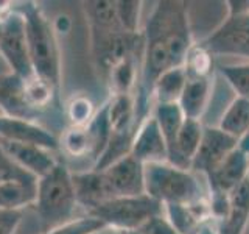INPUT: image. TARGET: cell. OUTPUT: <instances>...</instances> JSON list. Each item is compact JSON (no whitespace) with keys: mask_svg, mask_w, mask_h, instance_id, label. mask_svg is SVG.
Wrapping results in <instances>:
<instances>
[{"mask_svg":"<svg viewBox=\"0 0 249 234\" xmlns=\"http://www.w3.org/2000/svg\"><path fill=\"white\" fill-rule=\"evenodd\" d=\"M192 31L184 2L163 0L156 5L143 31V50L140 59L137 111L140 122L150 114L151 89L168 69L184 66L192 49Z\"/></svg>","mask_w":249,"mask_h":234,"instance_id":"cell-1","label":"cell"},{"mask_svg":"<svg viewBox=\"0 0 249 234\" xmlns=\"http://www.w3.org/2000/svg\"><path fill=\"white\" fill-rule=\"evenodd\" d=\"M25 19L28 53L33 72L58 92L61 86V50L52 20L36 3H22L19 8Z\"/></svg>","mask_w":249,"mask_h":234,"instance_id":"cell-2","label":"cell"},{"mask_svg":"<svg viewBox=\"0 0 249 234\" xmlns=\"http://www.w3.org/2000/svg\"><path fill=\"white\" fill-rule=\"evenodd\" d=\"M35 209L41 218L42 233L69 223L80 217L72 181V170L59 162L50 174L37 179Z\"/></svg>","mask_w":249,"mask_h":234,"instance_id":"cell-3","label":"cell"},{"mask_svg":"<svg viewBox=\"0 0 249 234\" xmlns=\"http://www.w3.org/2000/svg\"><path fill=\"white\" fill-rule=\"evenodd\" d=\"M145 194L162 205H189L202 198V189L196 174L167 162L143 166Z\"/></svg>","mask_w":249,"mask_h":234,"instance_id":"cell-4","label":"cell"},{"mask_svg":"<svg viewBox=\"0 0 249 234\" xmlns=\"http://www.w3.org/2000/svg\"><path fill=\"white\" fill-rule=\"evenodd\" d=\"M159 214H163V205L145 194L139 197L112 198L92 209L88 215L95 217L124 234H131L137 233L150 218Z\"/></svg>","mask_w":249,"mask_h":234,"instance_id":"cell-5","label":"cell"},{"mask_svg":"<svg viewBox=\"0 0 249 234\" xmlns=\"http://www.w3.org/2000/svg\"><path fill=\"white\" fill-rule=\"evenodd\" d=\"M210 55L249 61V6L231 8L229 16L199 44Z\"/></svg>","mask_w":249,"mask_h":234,"instance_id":"cell-6","label":"cell"},{"mask_svg":"<svg viewBox=\"0 0 249 234\" xmlns=\"http://www.w3.org/2000/svg\"><path fill=\"white\" fill-rule=\"evenodd\" d=\"M0 19H2L0 55L11 69V74L28 80L35 75V72L28 53L25 19L19 10H13V8L0 16Z\"/></svg>","mask_w":249,"mask_h":234,"instance_id":"cell-7","label":"cell"},{"mask_svg":"<svg viewBox=\"0 0 249 234\" xmlns=\"http://www.w3.org/2000/svg\"><path fill=\"white\" fill-rule=\"evenodd\" d=\"M240 145L237 139L229 136L218 127H206L196 155L190 164L193 174H201L206 178L212 175L215 169L228 158V156Z\"/></svg>","mask_w":249,"mask_h":234,"instance_id":"cell-8","label":"cell"},{"mask_svg":"<svg viewBox=\"0 0 249 234\" xmlns=\"http://www.w3.org/2000/svg\"><path fill=\"white\" fill-rule=\"evenodd\" d=\"M0 139L20 144H33L52 152H56L59 148V139L36 120L10 117L5 114H0Z\"/></svg>","mask_w":249,"mask_h":234,"instance_id":"cell-9","label":"cell"},{"mask_svg":"<svg viewBox=\"0 0 249 234\" xmlns=\"http://www.w3.org/2000/svg\"><path fill=\"white\" fill-rule=\"evenodd\" d=\"M131 156L139 162H142L143 166L145 164L168 161V147L165 137H163L159 125L151 113L139 123L134 133Z\"/></svg>","mask_w":249,"mask_h":234,"instance_id":"cell-10","label":"cell"},{"mask_svg":"<svg viewBox=\"0 0 249 234\" xmlns=\"http://www.w3.org/2000/svg\"><path fill=\"white\" fill-rule=\"evenodd\" d=\"M105 174L114 198L117 197H139L145 195V174L143 164L131 155L115 161L105 170Z\"/></svg>","mask_w":249,"mask_h":234,"instance_id":"cell-11","label":"cell"},{"mask_svg":"<svg viewBox=\"0 0 249 234\" xmlns=\"http://www.w3.org/2000/svg\"><path fill=\"white\" fill-rule=\"evenodd\" d=\"M0 147L13 159V162H16L20 169L28 172L30 175H33L37 179L50 174L59 164L54 152L33 144H20L0 139Z\"/></svg>","mask_w":249,"mask_h":234,"instance_id":"cell-12","label":"cell"},{"mask_svg":"<svg viewBox=\"0 0 249 234\" xmlns=\"http://www.w3.org/2000/svg\"><path fill=\"white\" fill-rule=\"evenodd\" d=\"M72 181L76 201L84 211V214H89L92 209L114 198L111 186H109L103 172L93 169L84 172H72Z\"/></svg>","mask_w":249,"mask_h":234,"instance_id":"cell-13","label":"cell"},{"mask_svg":"<svg viewBox=\"0 0 249 234\" xmlns=\"http://www.w3.org/2000/svg\"><path fill=\"white\" fill-rule=\"evenodd\" d=\"M249 176V155L240 145L207 176L210 192L231 194Z\"/></svg>","mask_w":249,"mask_h":234,"instance_id":"cell-14","label":"cell"},{"mask_svg":"<svg viewBox=\"0 0 249 234\" xmlns=\"http://www.w3.org/2000/svg\"><path fill=\"white\" fill-rule=\"evenodd\" d=\"M249 223V176L229 194V209L221 222L215 223L216 234H245Z\"/></svg>","mask_w":249,"mask_h":234,"instance_id":"cell-15","label":"cell"},{"mask_svg":"<svg viewBox=\"0 0 249 234\" xmlns=\"http://www.w3.org/2000/svg\"><path fill=\"white\" fill-rule=\"evenodd\" d=\"M202 133H204V125L201 120L185 119L178 133L175 145L168 153V162L176 167L190 170V164L201 144Z\"/></svg>","mask_w":249,"mask_h":234,"instance_id":"cell-16","label":"cell"},{"mask_svg":"<svg viewBox=\"0 0 249 234\" xmlns=\"http://www.w3.org/2000/svg\"><path fill=\"white\" fill-rule=\"evenodd\" d=\"M0 109L5 116L35 120L37 111H35L25 100L23 78L11 72L0 77Z\"/></svg>","mask_w":249,"mask_h":234,"instance_id":"cell-17","label":"cell"},{"mask_svg":"<svg viewBox=\"0 0 249 234\" xmlns=\"http://www.w3.org/2000/svg\"><path fill=\"white\" fill-rule=\"evenodd\" d=\"M106 108L112 133H132L137 130L140 117L134 94H111Z\"/></svg>","mask_w":249,"mask_h":234,"instance_id":"cell-18","label":"cell"},{"mask_svg":"<svg viewBox=\"0 0 249 234\" xmlns=\"http://www.w3.org/2000/svg\"><path fill=\"white\" fill-rule=\"evenodd\" d=\"M210 98H212L210 77L207 78L189 77L182 96L179 98V106H181L185 119L201 120L206 109L209 108Z\"/></svg>","mask_w":249,"mask_h":234,"instance_id":"cell-19","label":"cell"},{"mask_svg":"<svg viewBox=\"0 0 249 234\" xmlns=\"http://www.w3.org/2000/svg\"><path fill=\"white\" fill-rule=\"evenodd\" d=\"M37 179H6L0 183V209L23 211L35 206Z\"/></svg>","mask_w":249,"mask_h":234,"instance_id":"cell-20","label":"cell"},{"mask_svg":"<svg viewBox=\"0 0 249 234\" xmlns=\"http://www.w3.org/2000/svg\"><path fill=\"white\" fill-rule=\"evenodd\" d=\"M187 80H189V77H187L184 66L168 69L167 72H163L153 84L151 89L153 105L179 103V98H181L184 92Z\"/></svg>","mask_w":249,"mask_h":234,"instance_id":"cell-21","label":"cell"},{"mask_svg":"<svg viewBox=\"0 0 249 234\" xmlns=\"http://www.w3.org/2000/svg\"><path fill=\"white\" fill-rule=\"evenodd\" d=\"M216 127L241 142L249 133V100L233 98L224 109Z\"/></svg>","mask_w":249,"mask_h":234,"instance_id":"cell-22","label":"cell"},{"mask_svg":"<svg viewBox=\"0 0 249 234\" xmlns=\"http://www.w3.org/2000/svg\"><path fill=\"white\" fill-rule=\"evenodd\" d=\"M106 80L112 94H132L140 81V64L136 59V55L122 59L109 69L106 72Z\"/></svg>","mask_w":249,"mask_h":234,"instance_id":"cell-23","label":"cell"},{"mask_svg":"<svg viewBox=\"0 0 249 234\" xmlns=\"http://www.w3.org/2000/svg\"><path fill=\"white\" fill-rule=\"evenodd\" d=\"M83 10L90 25V30L123 31L119 18H117L115 2H111V0H90V2H83Z\"/></svg>","mask_w":249,"mask_h":234,"instance_id":"cell-24","label":"cell"},{"mask_svg":"<svg viewBox=\"0 0 249 234\" xmlns=\"http://www.w3.org/2000/svg\"><path fill=\"white\" fill-rule=\"evenodd\" d=\"M151 114L158 122L162 131L165 142L168 147V153L175 145L178 133L181 130L182 123L185 122V116L182 113L179 103H163V105H153Z\"/></svg>","mask_w":249,"mask_h":234,"instance_id":"cell-25","label":"cell"},{"mask_svg":"<svg viewBox=\"0 0 249 234\" xmlns=\"http://www.w3.org/2000/svg\"><path fill=\"white\" fill-rule=\"evenodd\" d=\"M86 130H88V135L90 139L92 158H93V162H95L101 156V153L105 152V148L112 135L111 125H109V120H107L106 103L101 105L100 109H97V113L92 117V120L86 125Z\"/></svg>","mask_w":249,"mask_h":234,"instance_id":"cell-26","label":"cell"},{"mask_svg":"<svg viewBox=\"0 0 249 234\" xmlns=\"http://www.w3.org/2000/svg\"><path fill=\"white\" fill-rule=\"evenodd\" d=\"M163 214L179 234H199L206 226L190 205H163Z\"/></svg>","mask_w":249,"mask_h":234,"instance_id":"cell-27","label":"cell"},{"mask_svg":"<svg viewBox=\"0 0 249 234\" xmlns=\"http://www.w3.org/2000/svg\"><path fill=\"white\" fill-rule=\"evenodd\" d=\"M221 77L235 92V97L249 100V61H240L235 64H221L218 67Z\"/></svg>","mask_w":249,"mask_h":234,"instance_id":"cell-28","label":"cell"},{"mask_svg":"<svg viewBox=\"0 0 249 234\" xmlns=\"http://www.w3.org/2000/svg\"><path fill=\"white\" fill-rule=\"evenodd\" d=\"M59 147H62L67 155L81 158V156H92L90 139L86 127H69L59 139Z\"/></svg>","mask_w":249,"mask_h":234,"instance_id":"cell-29","label":"cell"},{"mask_svg":"<svg viewBox=\"0 0 249 234\" xmlns=\"http://www.w3.org/2000/svg\"><path fill=\"white\" fill-rule=\"evenodd\" d=\"M23 92H25L27 103L39 113V109L49 106L53 100L54 91L49 83H45L41 78L33 75L28 80H23Z\"/></svg>","mask_w":249,"mask_h":234,"instance_id":"cell-30","label":"cell"},{"mask_svg":"<svg viewBox=\"0 0 249 234\" xmlns=\"http://www.w3.org/2000/svg\"><path fill=\"white\" fill-rule=\"evenodd\" d=\"M97 109L93 106L92 100L86 96H73L66 105V116L70 122V127H86L92 117L95 116Z\"/></svg>","mask_w":249,"mask_h":234,"instance_id":"cell-31","label":"cell"},{"mask_svg":"<svg viewBox=\"0 0 249 234\" xmlns=\"http://www.w3.org/2000/svg\"><path fill=\"white\" fill-rule=\"evenodd\" d=\"M212 55L202 49L199 44H193L184 61V69L187 72V77L207 78L210 77V72H212Z\"/></svg>","mask_w":249,"mask_h":234,"instance_id":"cell-32","label":"cell"},{"mask_svg":"<svg viewBox=\"0 0 249 234\" xmlns=\"http://www.w3.org/2000/svg\"><path fill=\"white\" fill-rule=\"evenodd\" d=\"M117 18L120 27L128 35H139L140 18H142V2L139 0H119L115 2Z\"/></svg>","mask_w":249,"mask_h":234,"instance_id":"cell-33","label":"cell"},{"mask_svg":"<svg viewBox=\"0 0 249 234\" xmlns=\"http://www.w3.org/2000/svg\"><path fill=\"white\" fill-rule=\"evenodd\" d=\"M105 223L98 220V218L88 215V214H83L80 217H76L75 220L64 223L58 226V228H53L50 231H45L41 234H89L92 231H95L98 228H101Z\"/></svg>","mask_w":249,"mask_h":234,"instance_id":"cell-34","label":"cell"},{"mask_svg":"<svg viewBox=\"0 0 249 234\" xmlns=\"http://www.w3.org/2000/svg\"><path fill=\"white\" fill-rule=\"evenodd\" d=\"M6 179H37V178L30 175L28 172H25L16 162H13V159L0 147V183L6 181Z\"/></svg>","mask_w":249,"mask_h":234,"instance_id":"cell-35","label":"cell"},{"mask_svg":"<svg viewBox=\"0 0 249 234\" xmlns=\"http://www.w3.org/2000/svg\"><path fill=\"white\" fill-rule=\"evenodd\" d=\"M136 234H179V233L168 222L165 214H159L150 218Z\"/></svg>","mask_w":249,"mask_h":234,"instance_id":"cell-36","label":"cell"},{"mask_svg":"<svg viewBox=\"0 0 249 234\" xmlns=\"http://www.w3.org/2000/svg\"><path fill=\"white\" fill-rule=\"evenodd\" d=\"M23 211L0 209V234H16L22 223Z\"/></svg>","mask_w":249,"mask_h":234,"instance_id":"cell-37","label":"cell"},{"mask_svg":"<svg viewBox=\"0 0 249 234\" xmlns=\"http://www.w3.org/2000/svg\"><path fill=\"white\" fill-rule=\"evenodd\" d=\"M89 234H124L123 231H119V230H115L112 228V226H107V225H103L101 228L95 230V231H92Z\"/></svg>","mask_w":249,"mask_h":234,"instance_id":"cell-38","label":"cell"},{"mask_svg":"<svg viewBox=\"0 0 249 234\" xmlns=\"http://www.w3.org/2000/svg\"><path fill=\"white\" fill-rule=\"evenodd\" d=\"M240 148H241V150H245V152L249 155V133L245 136V139L240 142Z\"/></svg>","mask_w":249,"mask_h":234,"instance_id":"cell-39","label":"cell"},{"mask_svg":"<svg viewBox=\"0 0 249 234\" xmlns=\"http://www.w3.org/2000/svg\"><path fill=\"white\" fill-rule=\"evenodd\" d=\"M199 234H216V231H215V228H213L212 225H206L204 228L201 230Z\"/></svg>","mask_w":249,"mask_h":234,"instance_id":"cell-40","label":"cell"},{"mask_svg":"<svg viewBox=\"0 0 249 234\" xmlns=\"http://www.w3.org/2000/svg\"><path fill=\"white\" fill-rule=\"evenodd\" d=\"M0 36H2V19H0Z\"/></svg>","mask_w":249,"mask_h":234,"instance_id":"cell-41","label":"cell"},{"mask_svg":"<svg viewBox=\"0 0 249 234\" xmlns=\"http://www.w3.org/2000/svg\"><path fill=\"white\" fill-rule=\"evenodd\" d=\"M131 234H136V233H131Z\"/></svg>","mask_w":249,"mask_h":234,"instance_id":"cell-42","label":"cell"}]
</instances>
